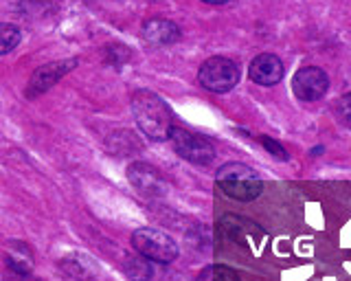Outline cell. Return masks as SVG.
Masks as SVG:
<instances>
[{
	"mask_svg": "<svg viewBox=\"0 0 351 281\" xmlns=\"http://www.w3.org/2000/svg\"><path fill=\"white\" fill-rule=\"evenodd\" d=\"M132 112L138 127L145 132L152 140H165L169 138L173 123H171V112L167 103H165L158 95L149 90H138L132 97Z\"/></svg>",
	"mask_w": 351,
	"mask_h": 281,
	"instance_id": "cell-1",
	"label": "cell"
},
{
	"mask_svg": "<svg viewBox=\"0 0 351 281\" xmlns=\"http://www.w3.org/2000/svg\"><path fill=\"white\" fill-rule=\"evenodd\" d=\"M215 182L222 189V193L239 202L255 200L263 191V182L259 174L244 163H226L224 167H219Z\"/></svg>",
	"mask_w": 351,
	"mask_h": 281,
	"instance_id": "cell-2",
	"label": "cell"
},
{
	"mask_svg": "<svg viewBox=\"0 0 351 281\" xmlns=\"http://www.w3.org/2000/svg\"><path fill=\"white\" fill-rule=\"evenodd\" d=\"M132 244L136 251L147 257L149 262L158 264H171L178 257V246L171 240L167 233H162L158 229H138L132 235Z\"/></svg>",
	"mask_w": 351,
	"mask_h": 281,
	"instance_id": "cell-3",
	"label": "cell"
},
{
	"mask_svg": "<svg viewBox=\"0 0 351 281\" xmlns=\"http://www.w3.org/2000/svg\"><path fill=\"white\" fill-rule=\"evenodd\" d=\"M197 80L211 93H228L239 82V66L228 58H208L197 73Z\"/></svg>",
	"mask_w": 351,
	"mask_h": 281,
	"instance_id": "cell-4",
	"label": "cell"
},
{
	"mask_svg": "<svg viewBox=\"0 0 351 281\" xmlns=\"http://www.w3.org/2000/svg\"><path fill=\"white\" fill-rule=\"evenodd\" d=\"M171 145L184 160H189L193 165H208L215 158V147L211 145V140L195 134L186 132V130L173 127L171 130Z\"/></svg>",
	"mask_w": 351,
	"mask_h": 281,
	"instance_id": "cell-5",
	"label": "cell"
},
{
	"mask_svg": "<svg viewBox=\"0 0 351 281\" xmlns=\"http://www.w3.org/2000/svg\"><path fill=\"white\" fill-rule=\"evenodd\" d=\"M292 88L301 101H316L327 93L329 80H327L325 71H321L318 66H305L294 75Z\"/></svg>",
	"mask_w": 351,
	"mask_h": 281,
	"instance_id": "cell-6",
	"label": "cell"
},
{
	"mask_svg": "<svg viewBox=\"0 0 351 281\" xmlns=\"http://www.w3.org/2000/svg\"><path fill=\"white\" fill-rule=\"evenodd\" d=\"M75 66H77V60H64V62H53V64H47V66H40L36 73H33L27 95L29 97H38L42 93H47Z\"/></svg>",
	"mask_w": 351,
	"mask_h": 281,
	"instance_id": "cell-7",
	"label": "cell"
},
{
	"mask_svg": "<svg viewBox=\"0 0 351 281\" xmlns=\"http://www.w3.org/2000/svg\"><path fill=\"white\" fill-rule=\"evenodd\" d=\"M248 75L259 86H274L283 80V64L272 53H261V56H257L250 62Z\"/></svg>",
	"mask_w": 351,
	"mask_h": 281,
	"instance_id": "cell-8",
	"label": "cell"
},
{
	"mask_svg": "<svg viewBox=\"0 0 351 281\" xmlns=\"http://www.w3.org/2000/svg\"><path fill=\"white\" fill-rule=\"evenodd\" d=\"M141 38L149 47H167V45H173V42L180 38V29L173 23H169V20L152 18L143 25Z\"/></svg>",
	"mask_w": 351,
	"mask_h": 281,
	"instance_id": "cell-9",
	"label": "cell"
},
{
	"mask_svg": "<svg viewBox=\"0 0 351 281\" xmlns=\"http://www.w3.org/2000/svg\"><path fill=\"white\" fill-rule=\"evenodd\" d=\"M128 178L134 185L143 196H160L165 191V182L160 178V174L154 167L145 165V163H134L128 169Z\"/></svg>",
	"mask_w": 351,
	"mask_h": 281,
	"instance_id": "cell-10",
	"label": "cell"
},
{
	"mask_svg": "<svg viewBox=\"0 0 351 281\" xmlns=\"http://www.w3.org/2000/svg\"><path fill=\"white\" fill-rule=\"evenodd\" d=\"M259 226L257 224H252V222H248V220H241V218H224L222 220V231L230 237V240H235V242H241L244 244L248 237H252V235H257L259 231Z\"/></svg>",
	"mask_w": 351,
	"mask_h": 281,
	"instance_id": "cell-11",
	"label": "cell"
},
{
	"mask_svg": "<svg viewBox=\"0 0 351 281\" xmlns=\"http://www.w3.org/2000/svg\"><path fill=\"white\" fill-rule=\"evenodd\" d=\"M125 273L134 279V281H147L154 270H152V262L147 257H134V259H128L125 264Z\"/></svg>",
	"mask_w": 351,
	"mask_h": 281,
	"instance_id": "cell-12",
	"label": "cell"
},
{
	"mask_svg": "<svg viewBox=\"0 0 351 281\" xmlns=\"http://www.w3.org/2000/svg\"><path fill=\"white\" fill-rule=\"evenodd\" d=\"M195 281H239V277H237V273L233 268L215 264V266L204 268L202 273L197 275Z\"/></svg>",
	"mask_w": 351,
	"mask_h": 281,
	"instance_id": "cell-13",
	"label": "cell"
},
{
	"mask_svg": "<svg viewBox=\"0 0 351 281\" xmlns=\"http://www.w3.org/2000/svg\"><path fill=\"white\" fill-rule=\"evenodd\" d=\"M20 42V29L14 25H0V56L14 51Z\"/></svg>",
	"mask_w": 351,
	"mask_h": 281,
	"instance_id": "cell-14",
	"label": "cell"
},
{
	"mask_svg": "<svg viewBox=\"0 0 351 281\" xmlns=\"http://www.w3.org/2000/svg\"><path fill=\"white\" fill-rule=\"evenodd\" d=\"M334 117L338 119L340 125L351 127V93L343 95L340 99L334 103Z\"/></svg>",
	"mask_w": 351,
	"mask_h": 281,
	"instance_id": "cell-15",
	"label": "cell"
},
{
	"mask_svg": "<svg viewBox=\"0 0 351 281\" xmlns=\"http://www.w3.org/2000/svg\"><path fill=\"white\" fill-rule=\"evenodd\" d=\"M7 266H9L11 270H16L18 275H27V273H31V266H33L31 253H27L25 248H22V255H9V257H7Z\"/></svg>",
	"mask_w": 351,
	"mask_h": 281,
	"instance_id": "cell-16",
	"label": "cell"
},
{
	"mask_svg": "<svg viewBox=\"0 0 351 281\" xmlns=\"http://www.w3.org/2000/svg\"><path fill=\"white\" fill-rule=\"evenodd\" d=\"M259 140H261V145L266 147L270 154H274V156L281 158V160H288V152H285V149H283L274 138H270V136H261Z\"/></svg>",
	"mask_w": 351,
	"mask_h": 281,
	"instance_id": "cell-17",
	"label": "cell"
},
{
	"mask_svg": "<svg viewBox=\"0 0 351 281\" xmlns=\"http://www.w3.org/2000/svg\"><path fill=\"white\" fill-rule=\"evenodd\" d=\"M204 3H208V5H224V3H228V0H204Z\"/></svg>",
	"mask_w": 351,
	"mask_h": 281,
	"instance_id": "cell-18",
	"label": "cell"
}]
</instances>
